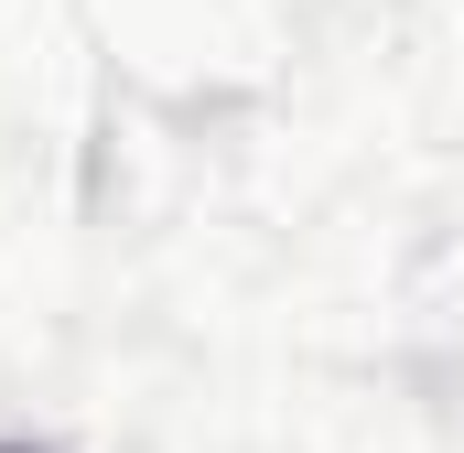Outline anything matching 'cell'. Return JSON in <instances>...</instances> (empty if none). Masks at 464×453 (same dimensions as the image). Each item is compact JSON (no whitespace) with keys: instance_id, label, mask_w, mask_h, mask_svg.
<instances>
[{"instance_id":"1","label":"cell","mask_w":464,"mask_h":453,"mask_svg":"<svg viewBox=\"0 0 464 453\" xmlns=\"http://www.w3.org/2000/svg\"><path fill=\"white\" fill-rule=\"evenodd\" d=\"M0 453H33V443H0Z\"/></svg>"}]
</instances>
